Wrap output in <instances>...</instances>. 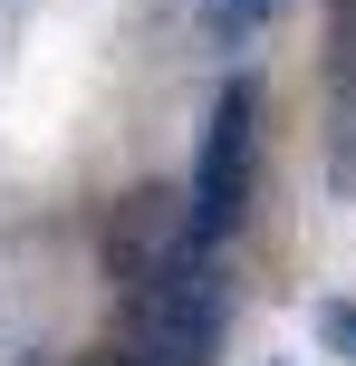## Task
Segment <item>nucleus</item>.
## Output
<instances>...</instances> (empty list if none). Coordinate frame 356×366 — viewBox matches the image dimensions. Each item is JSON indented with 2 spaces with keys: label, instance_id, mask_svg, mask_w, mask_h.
Wrapping results in <instances>:
<instances>
[{
  "label": "nucleus",
  "instance_id": "obj_4",
  "mask_svg": "<svg viewBox=\"0 0 356 366\" xmlns=\"http://www.w3.org/2000/svg\"><path fill=\"white\" fill-rule=\"evenodd\" d=\"M270 10H280V0H203V29L231 49V39H260V29H270Z\"/></svg>",
  "mask_w": 356,
  "mask_h": 366
},
{
  "label": "nucleus",
  "instance_id": "obj_2",
  "mask_svg": "<svg viewBox=\"0 0 356 366\" xmlns=\"http://www.w3.org/2000/svg\"><path fill=\"white\" fill-rule=\"evenodd\" d=\"M222 347V260L193 241L164 280H145V366H212Z\"/></svg>",
  "mask_w": 356,
  "mask_h": 366
},
{
  "label": "nucleus",
  "instance_id": "obj_5",
  "mask_svg": "<svg viewBox=\"0 0 356 366\" xmlns=\"http://www.w3.org/2000/svg\"><path fill=\"white\" fill-rule=\"evenodd\" d=\"M318 337L356 366V299H318Z\"/></svg>",
  "mask_w": 356,
  "mask_h": 366
},
{
  "label": "nucleus",
  "instance_id": "obj_6",
  "mask_svg": "<svg viewBox=\"0 0 356 366\" xmlns=\"http://www.w3.org/2000/svg\"><path fill=\"white\" fill-rule=\"evenodd\" d=\"M116 366H145V357H116Z\"/></svg>",
  "mask_w": 356,
  "mask_h": 366
},
{
  "label": "nucleus",
  "instance_id": "obj_3",
  "mask_svg": "<svg viewBox=\"0 0 356 366\" xmlns=\"http://www.w3.org/2000/svg\"><path fill=\"white\" fill-rule=\"evenodd\" d=\"M183 251H193V202H183V183H126V193L106 202V232H96L106 280L145 290V280H164Z\"/></svg>",
  "mask_w": 356,
  "mask_h": 366
},
{
  "label": "nucleus",
  "instance_id": "obj_1",
  "mask_svg": "<svg viewBox=\"0 0 356 366\" xmlns=\"http://www.w3.org/2000/svg\"><path fill=\"white\" fill-rule=\"evenodd\" d=\"M250 164H260V77H222V97H212V116H203L193 183H183L203 251H222V232L250 212Z\"/></svg>",
  "mask_w": 356,
  "mask_h": 366
}]
</instances>
